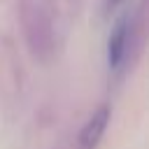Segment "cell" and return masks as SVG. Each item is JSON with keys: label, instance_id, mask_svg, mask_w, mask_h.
<instances>
[{"label": "cell", "instance_id": "cell-1", "mask_svg": "<svg viewBox=\"0 0 149 149\" xmlns=\"http://www.w3.org/2000/svg\"><path fill=\"white\" fill-rule=\"evenodd\" d=\"M107 119H109V109H107V107H102L98 114L91 116V121L84 126V130H81V135H79L81 149H93V147L98 144V140H100V135H102V130H105V126H107Z\"/></svg>", "mask_w": 149, "mask_h": 149}, {"label": "cell", "instance_id": "cell-2", "mask_svg": "<svg viewBox=\"0 0 149 149\" xmlns=\"http://www.w3.org/2000/svg\"><path fill=\"white\" fill-rule=\"evenodd\" d=\"M126 35H128V28H126V21H119L112 30V37H109V65L116 68L123 58V49H126Z\"/></svg>", "mask_w": 149, "mask_h": 149}]
</instances>
